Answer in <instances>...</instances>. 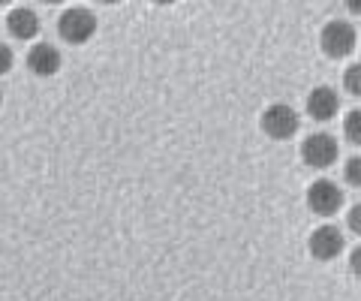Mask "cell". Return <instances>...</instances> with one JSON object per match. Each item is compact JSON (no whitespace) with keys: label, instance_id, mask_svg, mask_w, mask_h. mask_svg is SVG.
<instances>
[{"label":"cell","instance_id":"6da1fadb","mask_svg":"<svg viewBox=\"0 0 361 301\" xmlns=\"http://www.w3.org/2000/svg\"><path fill=\"white\" fill-rule=\"evenodd\" d=\"M58 33L66 42H73V46H85V42L97 33V16L85 6H70L58 18Z\"/></svg>","mask_w":361,"mask_h":301},{"label":"cell","instance_id":"7a4b0ae2","mask_svg":"<svg viewBox=\"0 0 361 301\" xmlns=\"http://www.w3.org/2000/svg\"><path fill=\"white\" fill-rule=\"evenodd\" d=\"M262 133L277 142H286L298 133V115L295 109L286 106V103H271L262 111Z\"/></svg>","mask_w":361,"mask_h":301},{"label":"cell","instance_id":"3957f363","mask_svg":"<svg viewBox=\"0 0 361 301\" xmlns=\"http://www.w3.org/2000/svg\"><path fill=\"white\" fill-rule=\"evenodd\" d=\"M307 205L316 217H334L337 211L343 208V193L334 181L319 178V181H313L310 190H307Z\"/></svg>","mask_w":361,"mask_h":301},{"label":"cell","instance_id":"277c9868","mask_svg":"<svg viewBox=\"0 0 361 301\" xmlns=\"http://www.w3.org/2000/svg\"><path fill=\"white\" fill-rule=\"evenodd\" d=\"M304 163L310 166V169H329V166L337 160V154H341V148H337V142L329 136V133H313V136L304 139Z\"/></svg>","mask_w":361,"mask_h":301},{"label":"cell","instance_id":"5b68a950","mask_svg":"<svg viewBox=\"0 0 361 301\" xmlns=\"http://www.w3.org/2000/svg\"><path fill=\"white\" fill-rule=\"evenodd\" d=\"M355 27L346 25V21H331V25L322 27V51L331 54V58H346V54L355 51Z\"/></svg>","mask_w":361,"mask_h":301},{"label":"cell","instance_id":"8992f818","mask_svg":"<svg viewBox=\"0 0 361 301\" xmlns=\"http://www.w3.org/2000/svg\"><path fill=\"white\" fill-rule=\"evenodd\" d=\"M341 250H343V235H341V229H334V226H319V229H313V235H310V253H313L319 262H331L334 256H341Z\"/></svg>","mask_w":361,"mask_h":301},{"label":"cell","instance_id":"52a82bcc","mask_svg":"<svg viewBox=\"0 0 361 301\" xmlns=\"http://www.w3.org/2000/svg\"><path fill=\"white\" fill-rule=\"evenodd\" d=\"M61 51L49 46V42H37L30 51H27V66L33 75H39V79H51L54 73L61 70Z\"/></svg>","mask_w":361,"mask_h":301},{"label":"cell","instance_id":"ba28073f","mask_svg":"<svg viewBox=\"0 0 361 301\" xmlns=\"http://www.w3.org/2000/svg\"><path fill=\"white\" fill-rule=\"evenodd\" d=\"M341 109V97H337L331 87H313L310 97H307V111L313 121H331Z\"/></svg>","mask_w":361,"mask_h":301},{"label":"cell","instance_id":"9c48e42d","mask_svg":"<svg viewBox=\"0 0 361 301\" xmlns=\"http://www.w3.org/2000/svg\"><path fill=\"white\" fill-rule=\"evenodd\" d=\"M6 27H9V33H13L16 39H33V37H37V33L42 30V21H39V16L33 13V9L18 6V9H13V13H9Z\"/></svg>","mask_w":361,"mask_h":301},{"label":"cell","instance_id":"30bf717a","mask_svg":"<svg viewBox=\"0 0 361 301\" xmlns=\"http://www.w3.org/2000/svg\"><path fill=\"white\" fill-rule=\"evenodd\" d=\"M343 130H346L349 142H355V145L361 142V111H349V118H346Z\"/></svg>","mask_w":361,"mask_h":301},{"label":"cell","instance_id":"8fae6325","mask_svg":"<svg viewBox=\"0 0 361 301\" xmlns=\"http://www.w3.org/2000/svg\"><path fill=\"white\" fill-rule=\"evenodd\" d=\"M343 85H346V91L353 94V97H358V94H361V79H358V66H349V70H346V75H343Z\"/></svg>","mask_w":361,"mask_h":301},{"label":"cell","instance_id":"7c38bea8","mask_svg":"<svg viewBox=\"0 0 361 301\" xmlns=\"http://www.w3.org/2000/svg\"><path fill=\"white\" fill-rule=\"evenodd\" d=\"M343 175H346V181L353 184V187H358L361 184V160L358 157H353L346 163V169H343Z\"/></svg>","mask_w":361,"mask_h":301},{"label":"cell","instance_id":"4fadbf2b","mask_svg":"<svg viewBox=\"0 0 361 301\" xmlns=\"http://www.w3.org/2000/svg\"><path fill=\"white\" fill-rule=\"evenodd\" d=\"M13 49L9 46H4V42H0V75H6L9 70H13Z\"/></svg>","mask_w":361,"mask_h":301},{"label":"cell","instance_id":"5bb4252c","mask_svg":"<svg viewBox=\"0 0 361 301\" xmlns=\"http://www.w3.org/2000/svg\"><path fill=\"white\" fill-rule=\"evenodd\" d=\"M353 229L358 232V208H353Z\"/></svg>","mask_w":361,"mask_h":301},{"label":"cell","instance_id":"9a60e30c","mask_svg":"<svg viewBox=\"0 0 361 301\" xmlns=\"http://www.w3.org/2000/svg\"><path fill=\"white\" fill-rule=\"evenodd\" d=\"M0 106H4V91H0Z\"/></svg>","mask_w":361,"mask_h":301}]
</instances>
